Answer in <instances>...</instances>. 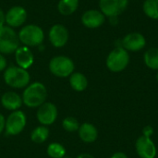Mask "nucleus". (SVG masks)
<instances>
[{
	"mask_svg": "<svg viewBox=\"0 0 158 158\" xmlns=\"http://www.w3.org/2000/svg\"><path fill=\"white\" fill-rule=\"evenodd\" d=\"M146 45L145 37L140 32H131L124 36L122 47L128 52H139Z\"/></svg>",
	"mask_w": 158,
	"mask_h": 158,
	"instance_id": "11",
	"label": "nucleus"
},
{
	"mask_svg": "<svg viewBox=\"0 0 158 158\" xmlns=\"http://www.w3.org/2000/svg\"><path fill=\"white\" fill-rule=\"evenodd\" d=\"M79 137L85 143H93L98 138V131L94 125L89 122L82 123L79 128Z\"/></svg>",
	"mask_w": 158,
	"mask_h": 158,
	"instance_id": "16",
	"label": "nucleus"
},
{
	"mask_svg": "<svg viewBox=\"0 0 158 158\" xmlns=\"http://www.w3.org/2000/svg\"><path fill=\"white\" fill-rule=\"evenodd\" d=\"M22 97H20L15 92H6L1 97L2 106L4 108L10 111H16L19 109L22 106Z\"/></svg>",
	"mask_w": 158,
	"mask_h": 158,
	"instance_id": "17",
	"label": "nucleus"
},
{
	"mask_svg": "<svg viewBox=\"0 0 158 158\" xmlns=\"http://www.w3.org/2000/svg\"><path fill=\"white\" fill-rule=\"evenodd\" d=\"M79 6V0H59L57 9L63 16H69L73 14Z\"/></svg>",
	"mask_w": 158,
	"mask_h": 158,
	"instance_id": "19",
	"label": "nucleus"
},
{
	"mask_svg": "<svg viewBox=\"0 0 158 158\" xmlns=\"http://www.w3.org/2000/svg\"><path fill=\"white\" fill-rule=\"evenodd\" d=\"M69 84L76 92H83L88 86V80L86 76L81 72H73L69 76Z\"/></svg>",
	"mask_w": 158,
	"mask_h": 158,
	"instance_id": "18",
	"label": "nucleus"
},
{
	"mask_svg": "<svg viewBox=\"0 0 158 158\" xmlns=\"http://www.w3.org/2000/svg\"><path fill=\"white\" fill-rule=\"evenodd\" d=\"M36 118L43 126L53 124L57 118V108L52 103H44L38 107Z\"/></svg>",
	"mask_w": 158,
	"mask_h": 158,
	"instance_id": "10",
	"label": "nucleus"
},
{
	"mask_svg": "<svg viewBox=\"0 0 158 158\" xmlns=\"http://www.w3.org/2000/svg\"><path fill=\"white\" fill-rule=\"evenodd\" d=\"M106 64L107 69L114 73L123 71L130 64L129 52L122 46L113 49L108 54Z\"/></svg>",
	"mask_w": 158,
	"mask_h": 158,
	"instance_id": "3",
	"label": "nucleus"
},
{
	"mask_svg": "<svg viewBox=\"0 0 158 158\" xmlns=\"http://www.w3.org/2000/svg\"><path fill=\"white\" fill-rule=\"evenodd\" d=\"M49 41L57 48L63 47L69 41V31L62 24L54 25L49 31Z\"/></svg>",
	"mask_w": 158,
	"mask_h": 158,
	"instance_id": "12",
	"label": "nucleus"
},
{
	"mask_svg": "<svg viewBox=\"0 0 158 158\" xmlns=\"http://www.w3.org/2000/svg\"><path fill=\"white\" fill-rule=\"evenodd\" d=\"M74 62L68 56H57L49 62L50 72L59 78H67L74 72Z\"/></svg>",
	"mask_w": 158,
	"mask_h": 158,
	"instance_id": "6",
	"label": "nucleus"
},
{
	"mask_svg": "<svg viewBox=\"0 0 158 158\" xmlns=\"http://www.w3.org/2000/svg\"><path fill=\"white\" fill-rule=\"evenodd\" d=\"M27 19V11L20 6H12L6 13V22L7 26L16 28L21 26Z\"/></svg>",
	"mask_w": 158,
	"mask_h": 158,
	"instance_id": "13",
	"label": "nucleus"
},
{
	"mask_svg": "<svg viewBox=\"0 0 158 158\" xmlns=\"http://www.w3.org/2000/svg\"><path fill=\"white\" fill-rule=\"evenodd\" d=\"M106 16L96 9L87 10L81 16V22L88 29H97L104 24Z\"/></svg>",
	"mask_w": 158,
	"mask_h": 158,
	"instance_id": "14",
	"label": "nucleus"
},
{
	"mask_svg": "<svg viewBox=\"0 0 158 158\" xmlns=\"http://www.w3.org/2000/svg\"><path fill=\"white\" fill-rule=\"evenodd\" d=\"M19 47V39L9 26L0 28V54H12Z\"/></svg>",
	"mask_w": 158,
	"mask_h": 158,
	"instance_id": "5",
	"label": "nucleus"
},
{
	"mask_svg": "<svg viewBox=\"0 0 158 158\" xmlns=\"http://www.w3.org/2000/svg\"><path fill=\"white\" fill-rule=\"evenodd\" d=\"M46 96L45 86L42 82L36 81L26 87L22 94V102L28 107L36 108L45 103Z\"/></svg>",
	"mask_w": 158,
	"mask_h": 158,
	"instance_id": "1",
	"label": "nucleus"
},
{
	"mask_svg": "<svg viewBox=\"0 0 158 158\" xmlns=\"http://www.w3.org/2000/svg\"><path fill=\"white\" fill-rule=\"evenodd\" d=\"M156 81H157V82H158V72L156 73Z\"/></svg>",
	"mask_w": 158,
	"mask_h": 158,
	"instance_id": "31",
	"label": "nucleus"
},
{
	"mask_svg": "<svg viewBox=\"0 0 158 158\" xmlns=\"http://www.w3.org/2000/svg\"><path fill=\"white\" fill-rule=\"evenodd\" d=\"M62 158H71V157H70V156H65L64 157H62Z\"/></svg>",
	"mask_w": 158,
	"mask_h": 158,
	"instance_id": "32",
	"label": "nucleus"
},
{
	"mask_svg": "<svg viewBox=\"0 0 158 158\" xmlns=\"http://www.w3.org/2000/svg\"><path fill=\"white\" fill-rule=\"evenodd\" d=\"M15 60L18 67L24 69H29L33 64V55L28 46H19L15 51Z\"/></svg>",
	"mask_w": 158,
	"mask_h": 158,
	"instance_id": "15",
	"label": "nucleus"
},
{
	"mask_svg": "<svg viewBox=\"0 0 158 158\" xmlns=\"http://www.w3.org/2000/svg\"><path fill=\"white\" fill-rule=\"evenodd\" d=\"M110 158H128V156L126 154H124L122 152H117V153L113 154Z\"/></svg>",
	"mask_w": 158,
	"mask_h": 158,
	"instance_id": "29",
	"label": "nucleus"
},
{
	"mask_svg": "<svg viewBox=\"0 0 158 158\" xmlns=\"http://www.w3.org/2000/svg\"><path fill=\"white\" fill-rule=\"evenodd\" d=\"M135 150L140 158H156L157 149L154 141L143 135H141L135 143Z\"/></svg>",
	"mask_w": 158,
	"mask_h": 158,
	"instance_id": "9",
	"label": "nucleus"
},
{
	"mask_svg": "<svg viewBox=\"0 0 158 158\" xmlns=\"http://www.w3.org/2000/svg\"><path fill=\"white\" fill-rule=\"evenodd\" d=\"M80 126L81 125H80L79 121L75 118H73V117H67L62 121V127L68 132L78 131Z\"/></svg>",
	"mask_w": 158,
	"mask_h": 158,
	"instance_id": "24",
	"label": "nucleus"
},
{
	"mask_svg": "<svg viewBox=\"0 0 158 158\" xmlns=\"http://www.w3.org/2000/svg\"><path fill=\"white\" fill-rule=\"evenodd\" d=\"M129 0H100V11L108 18H115L125 11Z\"/></svg>",
	"mask_w": 158,
	"mask_h": 158,
	"instance_id": "8",
	"label": "nucleus"
},
{
	"mask_svg": "<svg viewBox=\"0 0 158 158\" xmlns=\"http://www.w3.org/2000/svg\"><path fill=\"white\" fill-rule=\"evenodd\" d=\"M26 116L20 110L13 111L6 119V134L9 136H14L19 134L26 126Z\"/></svg>",
	"mask_w": 158,
	"mask_h": 158,
	"instance_id": "7",
	"label": "nucleus"
},
{
	"mask_svg": "<svg viewBox=\"0 0 158 158\" xmlns=\"http://www.w3.org/2000/svg\"><path fill=\"white\" fill-rule=\"evenodd\" d=\"M5 126H6V118L2 114H0V134L5 130Z\"/></svg>",
	"mask_w": 158,
	"mask_h": 158,
	"instance_id": "27",
	"label": "nucleus"
},
{
	"mask_svg": "<svg viewBox=\"0 0 158 158\" xmlns=\"http://www.w3.org/2000/svg\"><path fill=\"white\" fill-rule=\"evenodd\" d=\"M47 155L51 158H62L66 156L65 147L58 143H52L47 146Z\"/></svg>",
	"mask_w": 158,
	"mask_h": 158,
	"instance_id": "23",
	"label": "nucleus"
},
{
	"mask_svg": "<svg viewBox=\"0 0 158 158\" xmlns=\"http://www.w3.org/2000/svg\"><path fill=\"white\" fill-rule=\"evenodd\" d=\"M19 39L25 46H38L40 45L44 39V33L41 27L30 24L24 26L19 32Z\"/></svg>",
	"mask_w": 158,
	"mask_h": 158,
	"instance_id": "4",
	"label": "nucleus"
},
{
	"mask_svg": "<svg viewBox=\"0 0 158 158\" xmlns=\"http://www.w3.org/2000/svg\"><path fill=\"white\" fill-rule=\"evenodd\" d=\"M76 158H95L94 156L90 155V154H81L79 155Z\"/></svg>",
	"mask_w": 158,
	"mask_h": 158,
	"instance_id": "30",
	"label": "nucleus"
},
{
	"mask_svg": "<svg viewBox=\"0 0 158 158\" xmlns=\"http://www.w3.org/2000/svg\"><path fill=\"white\" fill-rule=\"evenodd\" d=\"M143 10L148 18L158 19V0H145L143 5Z\"/></svg>",
	"mask_w": 158,
	"mask_h": 158,
	"instance_id": "22",
	"label": "nucleus"
},
{
	"mask_svg": "<svg viewBox=\"0 0 158 158\" xmlns=\"http://www.w3.org/2000/svg\"><path fill=\"white\" fill-rule=\"evenodd\" d=\"M143 61L147 68L158 70V48L153 47L148 49L143 56Z\"/></svg>",
	"mask_w": 158,
	"mask_h": 158,
	"instance_id": "20",
	"label": "nucleus"
},
{
	"mask_svg": "<svg viewBox=\"0 0 158 158\" xmlns=\"http://www.w3.org/2000/svg\"><path fill=\"white\" fill-rule=\"evenodd\" d=\"M49 130L46 126H39L36 127L31 134V139L34 143L40 144L44 143L49 137Z\"/></svg>",
	"mask_w": 158,
	"mask_h": 158,
	"instance_id": "21",
	"label": "nucleus"
},
{
	"mask_svg": "<svg viewBox=\"0 0 158 158\" xmlns=\"http://www.w3.org/2000/svg\"><path fill=\"white\" fill-rule=\"evenodd\" d=\"M6 69V59L2 54H0V71H3Z\"/></svg>",
	"mask_w": 158,
	"mask_h": 158,
	"instance_id": "26",
	"label": "nucleus"
},
{
	"mask_svg": "<svg viewBox=\"0 0 158 158\" xmlns=\"http://www.w3.org/2000/svg\"><path fill=\"white\" fill-rule=\"evenodd\" d=\"M30 80L31 76L27 69L17 66H10L5 69L4 81L9 87L15 89L27 87L30 83Z\"/></svg>",
	"mask_w": 158,
	"mask_h": 158,
	"instance_id": "2",
	"label": "nucleus"
},
{
	"mask_svg": "<svg viewBox=\"0 0 158 158\" xmlns=\"http://www.w3.org/2000/svg\"><path fill=\"white\" fill-rule=\"evenodd\" d=\"M142 131H143V134L142 135H143L145 137L151 138L153 136V134H154V128L152 126H150V125H147V126L143 127V129Z\"/></svg>",
	"mask_w": 158,
	"mask_h": 158,
	"instance_id": "25",
	"label": "nucleus"
},
{
	"mask_svg": "<svg viewBox=\"0 0 158 158\" xmlns=\"http://www.w3.org/2000/svg\"><path fill=\"white\" fill-rule=\"evenodd\" d=\"M5 22H6V14L3 12L2 9H0V28L5 26L4 25Z\"/></svg>",
	"mask_w": 158,
	"mask_h": 158,
	"instance_id": "28",
	"label": "nucleus"
}]
</instances>
